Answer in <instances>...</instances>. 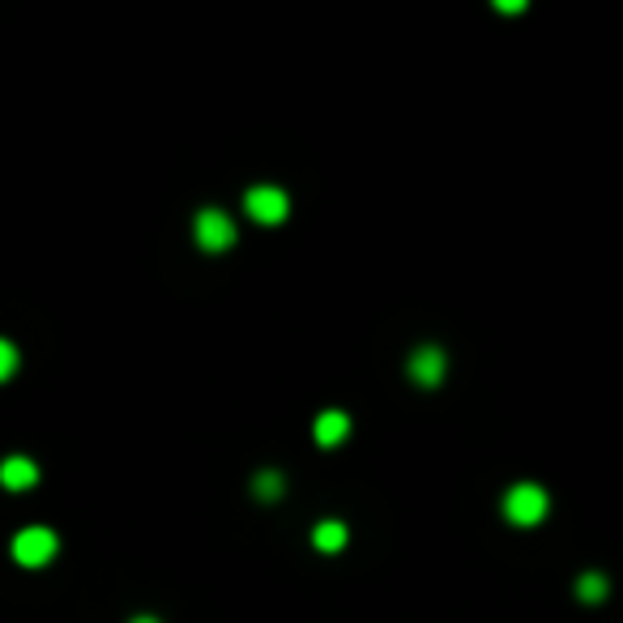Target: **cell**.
Returning <instances> with one entry per match:
<instances>
[{"label": "cell", "instance_id": "1", "mask_svg": "<svg viewBox=\"0 0 623 623\" xmlns=\"http://www.w3.org/2000/svg\"><path fill=\"white\" fill-rule=\"evenodd\" d=\"M547 513H551V500H547V491H542L538 483H517V487H508V495H504V517L513 521V525L530 530V525H538Z\"/></svg>", "mask_w": 623, "mask_h": 623}, {"label": "cell", "instance_id": "2", "mask_svg": "<svg viewBox=\"0 0 623 623\" xmlns=\"http://www.w3.org/2000/svg\"><path fill=\"white\" fill-rule=\"evenodd\" d=\"M244 210L252 222H261V227H278V222H286V214H291V201H286L282 188L257 184L244 193Z\"/></svg>", "mask_w": 623, "mask_h": 623}, {"label": "cell", "instance_id": "3", "mask_svg": "<svg viewBox=\"0 0 623 623\" xmlns=\"http://www.w3.org/2000/svg\"><path fill=\"white\" fill-rule=\"evenodd\" d=\"M56 534L47 530V525H30V530H22L18 538H13V559H18L22 568H43L47 559L56 555Z\"/></svg>", "mask_w": 623, "mask_h": 623}, {"label": "cell", "instance_id": "4", "mask_svg": "<svg viewBox=\"0 0 623 623\" xmlns=\"http://www.w3.org/2000/svg\"><path fill=\"white\" fill-rule=\"evenodd\" d=\"M193 235H197V244H201L205 252H227V248L235 244V222L210 205V210H201V214L193 218Z\"/></svg>", "mask_w": 623, "mask_h": 623}, {"label": "cell", "instance_id": "5", "mask_svg": "<svg viewBox=\"0 0 623 623\" xmlns=\"http://www.w3.org/2000/svg\"><path fill=\"white\" fill-rule=\"evenodd\" d=\"M444 372H449V359H444V350H440V346L423 342V346L410 355V380H414V385L436 389L440 380H444Z\"/></svg>", "mask_w": 623, "mask_h": 623}, {"label": "cell", "instance_id": "6", "mask_svg": "<svg viewBox=\"0 0 623 623\" xmlns=\"http://www.w3.org/2000/svg\"><path fill=\"white\" fill-rule=\"evenodd\" d=\"M39 483V466L30 457H5L0 461V487L5 491H30Z\"/></svg>", "mask_w": 623, "mask_h": 623}, {"label": "cell", "instance_id": "7", "mask_svg": "<svg viewBox=\"0 0 623 623\" xmlns=\"http://www.w3.org/2000/svg\"><path fill=\"white\" fill-rule=\"evenodd\" d=\"M312 436L321 449H338V444L350 436V419L342 410H321L316 414V423H312Z\"/></svg>", "mask_w": 623, "mask_h": 623}, {"label": "cell", "instance_id": "8", "mask_svg": "<svg viewBox=\"0 0 623 623\" xmlns=\"http://www.w3.org/2000/svg\"><path fill=\"white\" fill-rule=\"evenodd\" d=\"M346 538H350V530H346L342 521H321V525L312 530V547L325 551V555H338V551L346 547Z\"/></svg>", "mask_w": 623, "mask_h": 623}, {"label": "cell", "instance_id": "9", "mask_svg": "<svg viewBox=\"0 0 623 623\" xmlns=\"http://www.w3.org/2000/svg\"><path fill=\"white\" fill-rule=\"evenodd\" d=\"M282 491H286V478H282L278 470H261L257 478H252V495H257V500H265V504H274Z\"/></svg>", "mask_w": 623, "mask_h": 623}, {"label": "cell", "instance_id": "10", "mask_svg": "<svg viewBox=\"0 0 623 623\" xmlns=\"http://www.w3.org/2000/svg\"><path fill=\"white\" fill-rule=\"evenodd\" d=\"M606 589H611V585H606L602 572H585V577L577 581V598H581V602H602Z\"/></svg>", "mask_w": 623, "mask_h": 623}, {"label": "cell", "instance_id": "11", "mask_svg": "<svg viewBox=\"0 0 623 623\" xmlns=\"http://www.w3.org/2000/svg\"><path fill=\"white\" fill-rule=\"evenodd\" d=\"M13 372H18V346L0 338V380H9Z\"/></svg>", "mask_w": 623, "mask_h": 623}, {"label": "cell", "instance_id": "12", "mask_svg": "<svg viewBox=\"0 0 623 623\" xmlns=\"http://www.w3.org/2000/svg\"><path fill=\"white\" fill-rule=\"evenodd\" d=\"M495 9H500V13H521L525 0H495Z\"/></svg>", "mask_w": 623, "mask_h": 623}, {"label": "cell", "instance_id": "13", "mask_svg": "<svg viewBox=\"0 0 623 623\" xmlns=\"http://www.w3.org/2000/svg\"><path fill=\"white\" fill-rule=\"evenodd\" d=\"M129 623H158V619H154V615H133Z\"/></svg>", "mask_w": 623, "mask_h": 623}]
</instances>
